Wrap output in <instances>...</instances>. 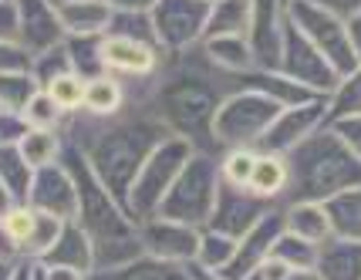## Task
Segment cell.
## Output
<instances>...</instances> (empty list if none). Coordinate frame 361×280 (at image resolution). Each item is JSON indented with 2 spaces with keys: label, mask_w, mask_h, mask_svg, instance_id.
<instances>
[{
  "label": "cell",
  "mask_w": 361,
  "mask_h": 280,
  "mask_svg": "<svg viewBox=\"0 0 361 280\" xmlns=\"http://www.w3.org/2000/svg\"><path fill=\"white\" fill-rule=\"evenodd\" d=\"M126 92L128 102L149 105L169 135L186 139L200 152H216L213 118L223 102L240 92V78L209 64L203 47L196 44L189 51H166V61L156 75L139 85H126Z\"/></svg>",
  "instance_id": "obj_1"
},
{
  "label": "cell",
  "mask_w": 361,
  "mask_h": 280,
  "mask_svg": "<svg viewBox=\"0 0 361 280\" xmlns=\"http://www.w3.org/2000/svg\"><path fill=\"white\" fill-rule=\"evenodd\" d=\"M166 139H169V128L142 102H128L118 115H109V118L78 111L64 125V145L85 156L92 172L126 209L139 169Z\"/></svg>",
  "instance_id": "obj_2"
},
{
  "label": "cell",
  "mask_w": 361,
  "mask_h": 280,
  "mask_svg": "<svg viewBox=\"0 0 361 280\" xmlns=\"http://www.w3.org/2000/svg\"><path fill=\"white\" fill-rule=\"evenodd\" d=\"M287 169H290V186L283 196L287 202H328L331 196L345 189L361 186V162L348 145L324 125L307 142H300L294 152H287Z\"/></svg>",
  "instance_id": "obj_3"
},
{
  "label": "cell",
  "mask_w": 361,
  "mask_h": 280,
  "mask_svg": "<svg viewBox=\"0 0 361 280\" xmlns=\"http://www.w3.org/2000/svg\"><path fill=\"white\" fill-rule=\"evenodd\" d=\"M216 193H220V156L196 149L192 159L186 162V169L179 172V179L173 183V189L166 193V200H162L156 217H166V219H176V223L203 230L209 223Z\"/></svg>",
  "instance_id": "obj_4"
},
{
  "label": "cell",
  "mask_w": 361,
  "mask_h": 280,
  "mask_svg": "<svg viewBox=\"0 0 361 280\" xmlns=\"http://www.w3.org/2000/svg\"><path fill=\"white\" fill-rule=\"evenodd\" d=\"M281 115V105L270 102L267 95L253 92V88H240L220 105L216 118H213V142L216 152L226 149H257V142L264 139L270 122Z\"/></svg>",
  "instance_id": "obj_5"
},
{
  "label": "cell",
  "mask_w": 361,
  "mask_h": 280,
  "mask_svg": "<svg viewBox=\"0 0 361 280\" xmlns=\"http://www.w3.org/2000/svg\"><path fill=\"white\" fill-rule=\"evenodd\" d=\"M192 152L196 149L186 139H176V135H169L162 145H156V152L145 159V166L139 169L135 183H132V193H128V213H132L135 223L156 217L162 200H166V193L173 189L179 172L186 169Z\"/></svg>",
  "instance_id": "obj_6"
},
{
  "label": "cell",
  "mask_w": 361,
  "mask_h": 280,
  "mask_svg": "<svg viewBox=\"0 0 361 280\" xmlns=\"http://www.w3.org/2000/svg\"><path fill=\"white\" fill-rule=\"evenodd\" d=\"M287 20L324 54V61L338 71V78L348 75L361 61L358 51H355V41H351V31H348V20L341 14H334L328 7H317L311 0H290Z\"/></svg>",
  "instance_id": "obj_7"
},
{
  "label": "cell",
  "mask_w": 361,
  "mask_h": 280,
  "mask_svg": "<svg viewBox=\"0 0 361 280\" xmlns=\"http://www.w3.org/2000/svg\"><path fill=\"white\" fill-rule=\"evenodd\" d=\"M274 71H281L283 78L298 81L300 88L321 95V98H328V95L334 92V85H338V71L324 61V54H321L290 20H287V28H283L281 61H277Z\"/></svg>",
  "instance_id": "obj_8"
},
{
  "label": "cell",
  "mask_w": 361,
  "mask_h": 280,
  "mask_svg": "<svg viewBox=\"0 0 361 280\" xmlns=\"http://www.w3.org/2000/svg\"><path fill=\"white\" fill-rule=\"evenodd\" d=\"M152 28L162 51H189L203 44L206 20H209V4L206 0H156Z\"/></svg>",
  "instance_id": "obj_9"
},
{
  "label": "cell",
  "mask_w": 361,
  "mask_h": 280,
  "mask_svg": "<svg viewBox=\"0 0 361 280\" xmlns=\"http://www.w3.org/2000/svg\"><path fill=\"white\" fill-rule=\"evenodd\" d=\"M328 125V98L317 102H304V105H290L281 109V115L270 122L264 139L257 142V152H270V156H287L294 152L300 142H307L314 132Z\"/></svg>",
  "instance_id": "obj_10"
},
{
  "label": "cell",
  "mask_w": 361,
  "mask_h": 280,
  "mask_svg": "<svg viewBox=\"0 0 361 280\" xmlns=\"http://www.w3.org/2000/svg\"><path fill=\"white\" fill-rule=\"evenodd\" d=\"M200 236H203V230L186 226V223H176V219H166V217L139 219L142 253L145 257H156V260H166V264H179V267L196 264Z\"/></svg>",
  "instance_id": "obj_11"
},
{
  "label": "cell",
  "mask_w": 361,
  "mask_h": 280,
  "mask_svg": "<svg viewBox=\"0 0 361 280\" xmlns=\"http://www.w3.org/2000/svg\"><path fill=\"white\" fill-rule=\"evenodd\" d=\"M166 61V51L149 41H132V37H102V64L105 75L118 78L122 85H139L149 81Z\"/></svg>",
  "instance_id": "obj_12"
},
{
  "label": "cell",
  "mask_w": 361,
  "mask_h": 280,
  "mask_svg": "<svg viewBox=\"0 0 361 280\" xmlns=\"http://www.w3.org/2000/svg\"><path fill=\"white\" fill-rule=\"evenodd\" d=\"M17 7V44L31 58L44 54L51 47H61L68 31L61 24L58 0H14Z\"/></svg>",
  "instance_id": "obj_13"
},
{
  "label": "cell",
  "mask_w": 361,
  "mask_h": 280,
  "mask_svg": "<svg viewBox=\"0 0 361 280\" xmlns=\"http://www.w3.org/2000/svg\"><path fill=\"white\" fill-rule=\"evenodd\" d=\"M270 206L267 200L253 196L250 189H236L220 183V193H216V202H213V213H209V223L203 230H216V233L230 236V240H240L250 226H257L260 219L267 217Z\"/></svg>",
  "instance_id": "obj_14"
},
{
  "label": "cell",
  "mask_w": 361,
  "mask_h": 280,
  "mask_svg": "<svg viewBox=\"0 0 361 280\" xmlns=\"http://www.w3.org/2000/svg\"><path fill=\"white\" fill-rule=\"evenodd\" d=\"M287 4L290 0H250L253 17H250V47L257 68L274 71L281 61L283 47V28H287Z\"/></svg>",
  "instance_id": "obj_15"
},
{
  "label": "cell",
  "mask_w": 361,
  "mask_h": 280,
  "mask_svg": "<svg viewBox=\"0 0 361 280\" xmlns=\"http://www.w3.org/2000/svg\"><path fill=\"white\" fill-rule=\"evenodd\" d=\"M281 233H283V213H281V206H274L257 226H250L247 233L236 240V253H233V260H230V267L223 270V277L243 280V277H250L253 270H260V264L270 257V250H274Z\"/></svg>",
  "instance_id": "obj_16"
},
{
  "label": "cell",
  "mask_w": 361,
  "mask_h": 280,
  "mask_svg": "<svg viewBox=\"0 0 361 280\" xmlns=\"http://www.w3.org/2000/svg\"><path fill=\"white\" fill-rule=\"evenodd\" d=\"M37 213H47V217H58V219H75L78 217V189H75V179L64 162H54L47 169H37L34 176V186L31 196H27Z\"/></svg>",
  "instance_id": "obj_17"
},
{
  "label": "cell",
  "mask_w": 361,
  "mask_h": 280,
  "mask_svg": "<svg viewBox=\"0 0 361 280\" xmlns=\"http://www.w3.org/2000/svg\"><path fill=\"white\" fill-rule=\"evenodd\" d=\"M47 267H68V270H78V274H92L94 270V243L88 230L81 226L78 219H68L64 223L58 243L47 250V257L41 260Z\"/></svg>",
  "instance_id": "obj_18"
},
{
  "label": "cell",
  "mask_w": 361,
  "mask_h": 280,
  "mask_svg": "<svg viewBox=\"0 0 361 280\" xmlns=\"http://www.w3.org/2000/svg\"><path fill=\"white\" fill-rule=\"evenodd\" d=\"M281 213H283V230L307 240V243H314V247H324L334 236L324 202H287V206H281Z\"/></svg>",
  "instance_id": "obj_19"
},
{
  "label": "cell",
  "mask_w": 361,
  "mask_h": 280,
  "mask_svg": "<svg viewBox=\"0 0 361 280\" xmlns=\"http://www.w3.org/2000/svg\"><path fill=\"white\" fill-rule=\"evenodd\" d=\"M314 274L317 280H361V243L331 236L317 250Z\"/></svg>",
  "instance_id": "obj_20"
},
{
  "label": "cell",
  "mask_w": 361,
  "mask_h": 280,
  "mask_svg": "<svg viewBox=\"0 0 361 280\" xmlns=\"http://www.w3.org/2000/svg\"><path fill=\"white\" fill-rule=\"evenodd\" d=\"M61 24L68 37H102L109 34L111 11L102 0H61Z\"/></svg>",
  "instance_id": "obj_21"
},
{
  "label": "cell",
  "mask_w": 361,
  "mask_h": 280,
  "mask_svg": "<svg viewBox=\"0 0 361 280\" xmlns=\"http://www.w3.org/2000/svg\"><path fill=\"white\" fill-rule=\"evenodd\" d=\"M200 47H203V54L209 58V64H216L226 75L243 78V75L257 71V58H253L250 37H206Z\"/></svg>",
  "instance_id": "obj_22"
},
{
  "label": "cell",
  "mask_w": 361,
  "mask_h": 280,
  "mask_svg": "<svg viewBox=\"0 0 361 280\" xmlns=\"http://www.w3.org/2000/svg\"><path fill=\"white\" fill-rule=\"evenodd\" d=\"M240 88H253V92L267 95L270 102H277L281 109H290V105H304V102H317V98H321V95L300 88L298 81L283 78L281 71H264V68L243 75V78H240Z\"/></svg>",
  "instance_id": "obj_23"
},
{
  "label": "cell",
  "mask_w": 361,
  "mask_h": 280,
  "mask_svg": "<svg viewBox=\"0 0 361 280\" xmlns=\"http://www.w3.org/2000/svg\"><path fill=\"white\" fill-rule=\"evenodd\" d=\"M287 186H290V169H287V156H270V152H260L257 156V166H253L250 176V193L267 200L270 206H283V196H287Z\"/></svg>",
  "instance_id": "obj_24"
},
{
  "label": "cell",
  "mask_w": 361,
  "mask_h": 280,
  "mask_svg": "<svg viewBox=\"0 0 361 280\" xmlns=\"http://www.w3.org/2000/svg\"><path fill=\"white\" fill-rule=\"evenodd\" d=\"M88 280H189V267L166 264L156 257H135L122 267H109V270H92Z\"/></svg>",
  "instance_id": "obj_25"
},
{
  "label": "cell",
  "mask_w": 361,
  "mask_h": 280,
  "mask_svg": "<svg viewBox=\"0 0 361 280\" xmlns=\"http://www.w3.org/2000/svg\"><path fill=\"white\" fill-rule=\"evenodd\" d=\"M250 0H216V4H209L206 37H247L250 34Z\"/></svg>",
  "instance_id": "obj_26"
},
{
  "label": "cell",
  "mask_w": 361,
  "mask_h": 280,
  "mask_svg": "<svg viewBox=\"0 0 361 280\" xmlns=\"http://www.w3.org/2000/svg\"><path fill=\"white\" fill-rule=\"evenodd\" d=\"M324 209H328V219H331V233L338 240L361 243V186L331 196L324 202Z\"/></svg>",
  "instance_id": "obj_27"
},
{
  "label": "cell",
  "mask_w": 361,
  "mask_h": 280,
  "mask_svg": "<svg viewBox=\"0 0 361 280\" xmlns=\"http://www.w3.org/2000/svg\"><path fill=\"white\" fill-rule=\"evenodd\" d=\"M128 105V92L126 85L111 75H102V78L88 81L85 88V115H94V118H109V115H118V111Z\"/></svg>",
  "instance_id": "obj_28"
},
{
  "label": "cell",
  "mask_w": 361,
  "mask_h": 280,
  "mask_svg": "<svg viewBox=\"0 0 361 280\" xmlns=\"http://www.w3.org/2000/svg\"><path fill=\"white\" fill-rule=\"evenodd\" d=\"M20 156L31 162L34 169H47L64 156V132H41V128H27L24 139L17 142Z\"/></svg>",
  "instance_id": "obj_29"
},
{
  "label": "cell",
  "mask_w": 361,
  "mask_h": 280,
  "mask_svg": "<svg viewBox=\"0 0 361 280\" xmlns=\"http://www.w3.org/2000/svg\"><path fill=\"white\" fill-rule=\"evenodd\" d=\"M34 176H37V169L20 156V149H17V145L0 149V183L11 189V196H14L17 202H27L31 186H34Z\"/></svg>",
  "instance_id": "obj_30"
},
{
  "label": "cell",
  "mask_w": 361,
  "mask_h": 280,
  "mask_svg": "<svg viewBox=\"0 0 361 280\" xmlns=\"http://www.w3.org/2000/svg\"><path fill=\"white\" fill-rule=\"evenodd\" d=\"M105 37V34H102ZM102 37H68L64 47H68V61H71V71L85 81H94L105 75V64H102Z\"/></svg>",
  "instance_id": "obj_31"
},
{
  "label": "cell",
  "mask_w": 361,
  "mask_h": 280,
  "mask_svg": "<svg viewBox=\"0 0 361 280\" xmlns=\"http://www.w3.org/2000/svg\"><path fill=\"white\" fill-rule=\"evenodd\" d=\"M351 115H361V61L348 75H341L334 92L328 95V122L351 118Z\"/></svg>",
  "instance_id": "obj_32"
},
{
  "label": "cell",
  "mask_w": 361,
  "mask_h": 280,
  "mask_svg": "<svg viewBox=\"0 0 361 280\" xmlns=\"http://www.w3.org/2000/svg\"><path fill=\"white\" fill-rule=\"evenodd\" d=\"M41 92V85L34 78V71H11V75H0V111H20L31 105V98Z\"/></svg>",
  "instance_id": "obj_33"
},
{
  "label": "cell",
  "mask_w": 361,
  "mask_h": 280,
  "mask_svg": "<svg viewBox=\"0 0 361 280\" xmlns=\"http://www.w3.org/2000/svg\"><path fill=\"white\" fill-rule=\"evenodd\" d=\"M317 250L321 247H314V243H307V240H300V236H294V233H287V230H283V233L277 236L274 250H270V257H274V260H281L287 270H314Z\"/></svg>",
  "instance_id": "obj_34"
},
{
  "label": "cell",
  "mask_w": 361,
  "mask_h": 280,
  "mask_svg": "<svg viewBox=\"0 0 361 280\" xmlns=\"http://www.w3.org/2000/svg\"><path fill=\"white\" fill-rule=\"evenodd\" d=\"M233 253H236V240L216 233V230H203V236H200V253H196V267L213 270V274H223V270L230 267V260H233Z\"/></svg>",
  "instance_id": "obj_35"
},
{
  "label": "cell",
  "mask_w": 361,
  "mask_h": 280,
  "mask_svg": "<svg viewBox=\"0 0 361 280\" xmlns=\"http://www.w3.org/2000/svg\"><path fill=\"white\" fill-rule=\"evenodd\" d=\"M20 118L27 128H41V132H64V125H68V115L54 105V98L44 88L31 98V105L20 111Z\"/></svg>",
  "instance_id": "obj_36"
},
{
  "label": "cell",
  "mask_w": 361,
  "mask_h": 280,
  "mask_svg": "<svg viewBox=\"0 0 361 280\" xmlns=\"http://www.w3.org/2000/svg\"><path fill=\"white\" fill-rule=\"evenodd\" d=\"M257 156H260L257 149H226V152H220V183L247 189L253 166H257Z\"/></svg>",
  "instance_id": "obj_37"
},
{
  "label": "cell",
  "mask_w": 361,
  "mask_h": 280,
  "mask_svg": "<svg viewBox=\"0 0 361 280\" xmlns=\"http://www.w3.org/2000/svg\"><path fill=\"white\" fill-rule=\"evenodd\" d=\"M85 88H88V81L78 78L75 71H68V75H61V78L51 81L44 92L51 95V98H54V105L71 118V115H78V111L85 109Z\"/></svg>",
  "instance_id": "obj_38"
},
{
  "label": "cell",
  "mask_w": 361,
  "mask_h": 280,
  "mask_svg": "<svg viewBox=\"0 0 361 280\" xmlns=\"http://www.w3.org/2000/svg\"><path fill=\"white\" fill-rule=\"evenodd\" d=\"M109 34H111V37H132V41H149V44H159V41H156V28H152V14H149V11H126V14H111Z\"/></svg>",
  "instance_id": "obj_39"
},
{
  "label": "cell",
  "mask_w": 361,
  "mask_h": 280,
  "mask_svg": "<svg viewBox=\"0 0 361 280\" xmlns=\"http://www.w3.org/2000/svg\"><path fill=\"white\" fill-rule=\"evenodd\" d=\"M61 230H64V219L47 217V213H37V226H34L31 243H27V250H24V260H44L47 250L58 243Z\"/></svg>",
  "instance_id": "obj_40"
},
{
  "label": "cell",
  "mask_w": 361,
  "mask_h": 280,
  "mask_svg": "<svg viewBox=\"0 0 361 280\" xmlns=\"http://www.w3.org/2000/svg\"><path fill=\"white\" fill-rule=\"evenodd\" d=\"M4 226H7L14 247L24 257V250H27V243H31V236H34V226H37V209H34L31 202H17L14 209L4 217Z\"/></svg>",
  "instance_id": "obj_41"
},
{
  "label": "cell",
  "mask_w": 361,
  "mask_h": 280,
  "mask_svg": "<svg viewBox=\"0 0 361 280\" xmlns=\"http://www.w3.org/2000/svg\"><path fill=\"white\" fill-rule=\"evenodd\" d=\"M34 78H37V85L41 88H47L54 78H61V75H68L71 71V61H68V47H51V51H44V54H37L34 58Z\"/></svg>",
  "instance_id": "obj_42"
},
{
  "label": "cell",
  "mask_w": 361,
  "mask_h": 280,
  "mask_svg": "<svg viewBox=\"0 0 361 280\" xmlns=\"http://www.w3.org/2000/svg\"><path fill=\"white\" fill-rule=\"evenodd\" d=\"M34 58L17 44V41H0V75H11V71H31Z\"/></svg>",
  "instance_id": "obj_43"
},
{
  "label": "cell",
  "mask_w": 361,
  "mask_h": 280,
  "mask_svg": "<svg viewBox=\"0 0 361 280\" xmlns=\"http://www.w3.org/2000/svg\"><path fill=\"white\" fill-rule=\"evenodd\" d=\"M328 125H331V132L348 145V152L361 162V115H351V118H334V122H328Z\"/></svg>",
  "instance_id": "obj_44"
},
{
  "label": "cell",
  "mask_w": 361,
  "mask_h": 280,
  "mask_svg": "<svg viewBox=\"0 0 361 280\" xmlns=\"http://www.w3.org/2000/svg\"><path fill=\"white\" fill-rule=\"evenodd\" d=\"M24 132H27V125H24V118H20V115L0 111V149L17 145V142L24 139Z\"/></svg>",
  "instance_id": "obj_45"
},
{
  "label": "cell",
  "mask_w": 361,
  "mask_h": 280,
  "mask_svg": "<svg viewBox=\"0 0 361 280\" xmlns=\"http://www.w3.org/2000/svg\"><path fill=\"white\" fill-rule=\"evenodd\" d=\"M0 41H17V7H14V0H0Z\"/></svg>",
  "instance_id": "obj_46"
},
{
  "label": "cell",
  "mask_w": 361,
  "mask_h": 280,
  "mask_svg": "<svg viewBox=\"0 0 361 280\" xmlns=\"http://www.w3.org/2000/svg\"><path fill=\"white\" fill-rule=\"evenodd\" d=\"M111 14H126V11H152L156 0H102Z\"/></svg>",
  "instance_id": "obj_47"
},
{
  "label": "cell",
  "mask_w": 361,
  "mask_h": 280,
  "mask_svg": "<svg viewBox=\"0 0 361 280\" xmlns=\"http://www.w3.org/2000/svg\"><path fill=\"white\" fill-rule=\"evenodd\" d=\"M311 4H317V7H328V11H334V14H341L345 20L351 14H358V11H361V0H311Z\"/></svg>",
  "instance_id": "obj_48"
},
{
  "label": "cell",
  "mask_w": 361,
  "mask_h": 280,
  "mask_svg": "<svg viewBox=\"0 0 361 280\" xmlns=\"http://www.w3.org/2000/svg\"><path fill=\"white\" fill-rule=\"evenodd\" d=\"M0 257H4V260H24L20 250L14 247L11 233H7V226H4V217H0Z\"/></svg>",
  "instance_id": "obj_49"
},
{
  "label": "cell",
  "mask_w": 361,
  "mask_h": 280,
  "mask_svg": "<svg viewBox=\"0 0 361 280\" xmlns=\"http://www.w3.org/2000/svg\"><path fill=\"white\" fill-rule=\"evenodd\" d=\"M257 274H260L264 280H283L287 274H290V270H287V267H283L281 260H274V257H267V260L260 264V270H257Z\"/></svg>",
  "instance_id": "obj_50"
},
{
  "label": "cell",
  "mask_w": 361,
  "mask_h": 280,
  "mask_svg": "<svg viewBox=\"0 0 361 280\" xmlns=\"http://www.w3.org/2000/svg\"><path fill=\"white\" fill-rule=\"evenodd\" d=\"M47 267V264H44ZM47 280H88V274L68 270V267H47Z\"/></svg>",
  "instance_id": "obj_51"
},
{
  "label": "cell",
  "mask_w": 361,
  "mask_h": 280,
  "mask_svg": "<svg viewBox=\"0 0 361 280\" xmlns=\"http://www.w3.org/2000/svg\"><path fill=\"white\" fill-rule=\"evenodd\" d=\"M348 31H351L355 51H358V58H361V11H358V14H351V17H348Z\"/></svg>",
  "instance_id": "obj_52"
},
{
  "label": "cell",
  "mask_w": 361,
  "mask_h": 280,
  "mask_svg": "<svg viewBox=\"0 0 361 280\" xmlns=\"http://www.w3.org/2000/svg\"><path fill=\"white\" fill-rule=\"evenodd\" d=\"M20 264H24V260H4V257H0V280H14Z\"/></svg>",
  "instance_id": "obj_53"
},
{
  "label": "cell",
  "mask_w": 361,
  "mask_h": 280,
  "mask_svg": "<svg viewBox=\"0 0 361 280\" xmlns=\"http://www.w3.org/2000/svg\"><path fill=\"white\" fill-rule=\"evenodd\" d=\"M189 280H226L223 274H213V270H203V267L189 264Z\"/></svg>",
  "instance_id": "obj_54"
},
{
  "label": "cell",
  "mask_w": 361,
  "mask_h": 280,
  "mask_svg": "<svg viewBox=\"0 0 361 280\" xmlns=\"http://www.w3.org/2000/svg\"><path fill=\"white\" fill-rule=\"evenodd\" d=\"M14 206H17V200L11 196V189H7L4 183H0V217H7V213H11Z\"/></svg>",
  "instance_id": "obj_55"
},
{
  "label": "cell",
  "mask_w": 361,
  "mask_h": 280,
  "mask_svg": "<svg viewBox=\"0 0 361 280\" xmlns=\"http://www.w3.org/2000/svg\"><path fill=\"white\" fill-rule=\"evenodd\" d=\"M283 280H317V274L314 270H290Z\"/></svg>",
  "instance_id": "obj_56"
},
{
  "label": "cell",
  "mask_w": 361,
  "mask_h": 280,
  "mask_svg": "<svg viewBox=\"0 0 361 280\" xmlns=\"http://www.w3.org/2000/svg\"><path fill=\"white\" fill-rule=\"evenodd\" d=\"M14 280H27V260L20 264V270H17V277H14Z\"/></svg>",
  "instance_id": "obj_57"
},
{
  "label": "cell",
  "mask_w": 361,
  "mask_h": 280,
  "mask_svg": "<svg viewBox=\"0 0 361 280\" xmlns=\"http://www.w3.org/2000/svg\"><path fill=\"white\" fill-rule=\"evenodd\" d=\"M243 280H264V277H260V274H257V270H253L250 277H243Z\"/></svg>",
  "instance_id": "obj_58"
},
{
  "label": "cell",
  "mask_w": 361,
  "mask_h": 280,
  "mask_svg": "<svg viewBox=\"0 0 361 280\" xmlns=\"http://www.w3.org/2000/svg\"><path fill=\"white\" fill-rule=\"evenodd\" d=\"M206 4H216V0H206Z\"/></svg>",
  "instance_id": "obj_59"
},
{
  "label": "cell",
  "mask_w": 361,
  "mask_h": 280,
  "mask_svg": "<svg viewBox=\"0 0 361 280\" xmlns=\"http://www.w3.org/2000/svg\"><path fill=\"white\" fill-rule=\"evenodd\" d=\"M58 4H61V0H58Z\"/></svg>",
  "instance_id": "obj_60"
}]
</instances>
